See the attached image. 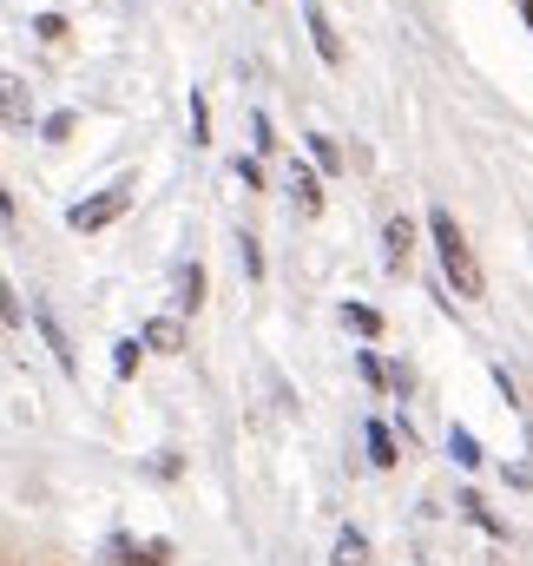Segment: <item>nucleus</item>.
<instances>
[{
    "mask_svg": "<svg viewBox=\"0 0 533 566\" xmlns=\"http://www.w3.org/2000/svg\"><path fill=\"white\" fill-rule=\"evenodd\" d=\"M428 238H435V258H441V271H448V283H454L461 296H481V290H488L481 264H474V244H468V231L454 224V211H448V205H435V211H428Z\"/></svg>",
    "mask_w": 533,
    "mask_h": 566,
    "instance_id": "obj_1",
    "label": "nucleus"
},
{
    "mask_svg": "<svg viewBox=\"0 0 533 566\" xmlns=\"http://www.w3.org/2000/svg\"><path fill=\"white\" fill-rule=\"evenodd\" d=\"M126 211H133V185H106V191L80 198V205L66 211V224H73V231H106V224L126 218Z\"/></svg>",
    "mask_w": 533,
    "mask_h": 566,
    "instance_id": "obj_2",
    "label": "nucleus"
},
{
    "mask_svg": "<svg viewBox=\"0 0 533 566\" xmlns=\"http://www.w3.org/2000/svg\"><path fill=\"white\" fill-rule=\"evenodd\" d=\"M106 560L113 566H165L171 547H165V541H126V534H113V541H106Z\"/></svg>",
    "mask_w": 533,
    "mask_h": 566,
    "instance_id": "obj_3",
    "label": "nucleus"
},
{
    "mask_svg": "<svg viewBox=\"0 0 533 566\" xmlns=\"http://www.w3.org/2000/svg\"><path fill=\"white\" fill-rule=\"evenodd\" d=\"M303 20H310V40H316V53H323V66H343V40H336V27H330V13H323L316 0H303Z\"/></svg>",
    "mask_w": 533,
    "mask_h": 566,
    "instance_id": "obj_4",
    "label": "nucleus"
},
{
    "mask_svg": "<svg viewBox=\"0 0 533 566\" xmlns=\"http://www.w3.org/2000/svg\"><path fill=\"white\" fill-rule=\"evenodd\" d=\"M290 191H296V211H303V218H323V178H316L303 158L290 165Z\"/></svg>",
    "mask_w": 533,
    "mask_h": 566,
    "instance_id": "obj_5",
    "label": "nucleus"
},
{
    "mask_svg": "<svg viewBox=\"0 0 533 566\" xmlns=\"http://www.w3.org/2000/svg\"><path fill=\"white\" fill-rule=\"evenodd\" d=\"M0 119H13V126H27V119H33V93H27L13 73H0Z\"/></svg>",
    "mask_w": 533,
    "mask_h": 566,
    "instance_id": "obj_6",
    "label": "nucleus"
},
{
    "mask_svg": "<svg viewBox=\"0 0 533 566\" xmlns=\"http://www.w3.org/2000/svg\"><path fill=\"white\" fill-rule=\"evenodd\" d=\"M145 349H158V356H178V349H185V329H178V316H151V323H145Z\"/></svg>",
    "mask_w": 533,
    "mask_h": 566,
    "instance_id": "obj_7",
    "label": "nucleus"
},
{
    "mask_svg": "<svg viewBox=\"0 0 533 566\" xmlns=\"http://www.w3.org/2000/svg\"><path fill=\"white\" fill-rule=\"evenodd\" d=\"M171 290H178V296H171L178 310H198V303H205V271H198V264H178V271H171Z\"/></svg>",
    "mask_w": 533,
    "mask_h": 566,
    "instance_id": "obj_8",
    "label": "nucleus"
},
{
    "mask_svg": "<svg viewBox=\"0 0 533 566\" xmlns=\"http://www.w3.org/2000/svg\"><path fill=\"white\" fill-rule=\"evenodd\" d=\"M383 244H389V264H408V251H415V224H408V218H389V224H383Z\"/></svg>",
    "mask_w": 533,
    "mask_h": 566,
    "instance_id": "obj_9",
    "label": "nucleus"
},
{
    "mask_svg": "<svg viewBox=\"0 0 533 566\" xmlns=\"http://www.w3.org/2000/svg\"><path fill=\"white\" fill-rule=\"evenodd\" d=\"M336 165H343V145L330 133H310V171H336Z\"/></svg>",
    "mask_w": 533,
    "mask_h": 566,
    "instance_id": "obj_10",
    "label": "nucleus"
},
{
    "mask_svg": "<svg viewBox=\"0 0 533 566\" xmlns=\"http://www.w3.org/2000/svg\"><path fill=\"white\" fill-rule=\"evenodd\" d=\"M336 566H369V541H363L356 527H343V541H336Z\"/></svg>",
    "mask_w": 533,
    "mask_h": 566,
    "instance_id": "obj_11",
    "label": "nucleus"
},
{
    "mask_svg": "<svg viewBox=\"0 0 533 566\" xmlns=\"http://www.w3.org/2000/svg\"><path fill=\"white\" fill-rule=\"evenodd\" d=\"M343 323H349L356 336H383V316H376L369 303H343Z\"/></svg>",
    "mask_w": 533,
    "mask_h": 566,
    "instance_id": "obj_12",
    "label": "nucleus"
},
{
    "mask_svg": "<svg viewBox=\"0 0 533 566\" xmlns=\"http://www.w3.org/2000/svg\"><path fill=\"white\" fill-rule=\"evenodd\" d=\"M448 454H454L461 468H481V441H474L468 428H448Z\"/></svg>",
    "mask_w": 533,
    "mask_h": 566,
    "instance_id": "obj_13",
    "label": "nucleus"
},
{
    "mask_svg": "<svg viewBox=\"0 0 533 566\" xmlns=\"http://www.w3.org/2000/svg\"><path fill=\"white\" fill-rule=\"evenodd\" d=\"M33 316H40V329H46V343H53V356H60V363H66V369H73V349H66V329H60V323H53V310H46V303H40V310H33Z\"/></svg>",
    "mask_w": 533,
    "mask_h": 566,
    "instance_id": "obj_14",
    "label": "nucleus"
},
{
    "mask_svg": "<svg viewBox=\"0 0 533 566\" xmlns=\"http://www.w3.org/2000/svg\"><path fill=\"white\" fill-rule=\"evenodd\" d=\"M369 461H376V468H396V441H389L383 422H369Z\"/></svg>",
    "mask_w": 533,
    "mask_h": 566,
    "instance_id": "obj_15",
    "label": "nucleus"
},
{
    "mask_svg": "<svg viewBox=\"0 0 533 566\" xmlns=\"http://www.w3.org/2000/svg\"><path fill=\"white\" fill-rule=\"evenodd\" d=\"M138 369V336H126V343H113V376H133Z\"/></svg>",
    "mask_w": 533,
    "mask_h": 566,
    "instance_id": "obj_16",
    "label": "nucleus"
},
{
    "mask_svg": "<svg viewBox=\"0 0 533 566\" xmlns=\"http://www.w3.org/2000/svg\"><path fill=\"white\" fill-rule=\"evenodd\" d=\"M191 139H211V113H205V93H191Z\"/></svg>",
    "mask_w": 533,
    "mask_h": 566,
    "instance_id": "obj_17",
    "label": "nucleus"
},
{
    "mask_svg": "<svg viewBox=\"0 0 533 566\" xmlns=\"http://www.w3.org/2000/svg\"><path fill=\"white\" fill-rule=\"evenodd\" d=\"M33 33H40V40H66V20H60V13H40Z\"/></svg>",
    "mask_w": 533,
    "mask_h": 566,
    "instance_id": "obj_18",
    "label": "nucleus"
},
{
    "mask_svg": "<svg viewBox=\"0 0 533 566\" xmlns=\"http://www.w3.org/2000/svg\"><path fill=\"white\" fill-rule=\"evenodd\" d=\"M13 323H20V303H13V290H7V283H0V336H7V329H13Z\"/></svg>",
    "mask_w": 533,
    "mask_h": 566,
    "instance_id": "obj_19",
    "label": "nucleus"
},
{
    "mask_svg": "<svg viewBox=\"0 0 533 566\" xmlns=\"http://www.w3.org/2000/svg\"><path fill=\"white\" fill-rule=\"evenodd\" d=\"M238 178H244V191H258L264 185V165L258 158H238Z\"/></svg>",
    "mask_w": 533,
    "mask_h": 566,
    "instance_id": "obj_20",
    "label": "nucleus"
},
{
    "mask_svg": "<svg viewBox=\"0 0 533 566\" xmlns=\"http://www.w3.org/2000/svg\"><path fill=\"white\" fill-rule=\"evenodd\" d=\"M66 133H73V113H53V119H46V139L60 145V139H66Z\"/></svg>",
    "mask_w": 533,
    "mask_h": 566,
    "instance_id": "obj_21",
    "label": "nucleus"
},
{
    "mask_svg": "<svg viewBox=\"0 0 533 566\" xmlns=\"http://www.w3.org/2000/svg\"><path fill=\"white\" fill-rule=\"evenodd\" d=\"M521 13H527V27H533V0H521Z\"/></svg>",
    "mask_w": 533,
    "mask_h": 566,
    "instance_id": "obj_22",
    "label": "nucleus"
}]
</instances>
